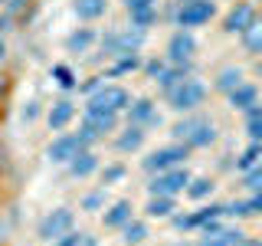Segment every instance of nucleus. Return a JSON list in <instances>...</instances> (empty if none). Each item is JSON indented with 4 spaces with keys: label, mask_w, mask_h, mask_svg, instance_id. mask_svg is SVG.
Returning a JSON list of instances; mask_svg holds the SVG:
<instances>
[{
    "label": "nucleus",
    "mask_w": 262,
    "mask_h": 246,
    "mask_svg": "<svg viewBox=\"0 0 262 246\" xmlns=\"http://www.w3.org/2000/svg\"><path fill=\"white\" fill-rule=\"evenodd\" d=\"M167 98H170V105H174L177 112H190L207 98V86L196 82V79H180L177 86L167 89Z\"/></svg>",
    "instance_id": "1"
},
{
    "label": "nucleus",
    "mask_w": 262,
    "mask_h": 246,
    "mask_svg": "<svg viewBox=\"0 0 262 246\" xmlns=\"http://www.w3.org/2000/svg\"><path fill=\"white\" fill-rule=\"evenodd\" d=\"M174 135L187 148H203V145H210L213 138H216V128H213V121H207V118H187V121H180L174 128Z\"/></svg>",
    "instance_id": "2"
},
{
    "label": "nucleus",
    "mask_w": 262,
    "mask_h": 246,
    "mask_svg": "<svg viewBox=\"0 0 262 246\" xmlns=\"http://www.w3.org/2000/svg\"><path fill=\"white\" fill-rule=\"evenodd\" d=\"M187 184H190V174L177 164V168L158 171V177L147 184V191H151V197H174L177 191H184Z\"/></svg>",
    "instance_id": "3"
},
{
    "label": "nucleus",
    "mask_w": 262,
    "mask_h": 246,
    "mask_svg": "<svg viewBox=\"0 0 262 246\" xmlns=\"http://www.w3.org/2000/svg\"><path fill=\"white\" fill-rule=\"evenodd\" d=\"M69 230H72V210L69 207H56L53 213L43 217L39 236H43V240H62V236H69Z\"/></svg>",
    "instance_id": "4"
},
{
    "label": "nucleus",
    "mask_w": 262,
    "mask_h": 246,
    "mask_svg": "<svg viewBox=\"0 0 262 246\" xmlns=\"http://www.w3.org/2000/svg\"><path fill=\"white\" fill-rule=\"evenodd\" d=\"M213 13H216V7H213L210 0H184L180 10H177V23L184 30L187 27H200V23H207Z\"/></svg>",
    "instance_id": "5"
},
{
    "label": "nucleus",
    "mask_w": 262,
    "mask_h": 246,
    "mask_svg": "<svg viewBox=\"0 0 262 246\" xmlns=\"http://www.w3.org/2000/svg\"><path fill=\"white\" fill-rule=\"evenodd\" d=\"M187 158V145H167V148H158L144 158V168L147 171H167V168H177L180 161Z\"/></svg>",
    "instance_id": "6"
},
{
    "label": "nucleus",
    "mask_w": 262,
    "mask_h": 246,
    "mask_svg": "<svg viewBox=\"0 0 262 246\" xmlns=\"http://www.w3.org/2000/svg\"><path fill=\"white\" fill-rule=\"evenodd\" d=\"M89 105H95V109H108V112L118 115L121 109H128V105H131V98H128V92L121 86H105V89H98V92L92 95V102H89Z\"/></svg>",
    "instance_id": "7"
},
{
    "label": "nucleus",
    "mask_w": 262,
    "mask_h": 246,
    "mask_svg": "<svg viewBox=\"0 0 262 246\" xmlns=\"http://www.w3.org/2000/svg\"><path fill=\"white\" fill-rule=\"evenodd\" d=\"M79 151H82L79 135H62V138H56V141L46 148V158H49V161H56V164H69Z\"/></svg>",
    "instance_id": "8"
},
{
    "label": "nucleus",
    "mask_w": 262,
    "mask_h": 246,
    "mask_svg": "<svg viewBox=\"0 0 262 246\" xmlns=\"http://www.w3.org/2000/svg\"><path fill=\"white\" fill-rule=\"evenodd\" d=\"M193 53H196V39H193L187 30H180V33H174V36H170L167 56H170L174 63H184V59H190Z\"/></svg>",
    "instance_id": "9"
},
{
    "label": "nucleus",
    "mask_w": 262,
    "mask_h": 246,
    "mask_svg": "<svg viewBox=\"0 0 262 246\" xmlns=\"http://www.w3.org/2000/svg\"><path fill=\"white\" fill-rule=\"evenodd\" d=\"M252 23H256V10H252L249 4H236L233 10L226 13V30L229 33H243V30H249Z\"/></svg>",
    "instance_id": "10"
},
{
    "label": "nucleus",
    "mask_w": 262,
    "mask_h": 246,
    "mask_svg": "<svg viewBox=\"0 0 262 246\" xmlns=\"http://www.w3.org/2000/svg\"><path fill=\"white\" fill-rule=\"evenodd\" d=\"M115 121H118V115L108 112V109H95V105H89V109H85V125L92 128L95 135H105V131H112Z\"/></svg>",
    "instance_id": "11"
},
{
    "label": "nucleus",
    "mask_w": 262,
    "mask_h": 246,
    "mask_svg": "<svg viewBox=\"0 0 262 246\" xmlns=\"http://www.w3.org/2000/svg\"><path fill=\"white\" fill-rule=\"evenodd\" d=\"M72 115H76V105H72V102H66V98H62V102H56L53 109H49L46 121H49V128H56V131H59V128H66V125L72 121Z\"/></svg>",
    "instance_id": "12"
},
{
    "label": "nucleus",
    "mask_w": 262,
    "mask_h": 246,
    "mask_svg": "<svg viewBox=\"0 0 262 246\" xmlns=\"http://www.w3.org/2000/svg\"><path fill=\"white\" fill-rule=\"evenodd\" d=\"M138 43H141V33H135V36H131V33H112V36L105 39V49H108V53H131Z\"/></svg>",
    "instance_id": "13"
},
{
    "label": "nucleus",
    "mask_w": 262,
    "mask_h": 246,
    "mask_svg": "<svg viewBox=\"0 0 262 246\" xmlns=\"http://www.w3.org/2000/svg\"><path fill=\"white\" fill-rule=\"evenodd\" d=\"M98 168V158L92 151H79L76 158L69 161V171H72V177H85V174H92V171Z\"/></svg>",
    "instance_id": "14"
},
{
    "label": "nucleus",
    "mask_w": 262,
    "mask_h": 246,
    "mask_svg": "<svg viewBox=\"0 0 262 246\" xmlns=\"http://www.w3.org/2000/svg\"><path fill=\"white\" fill-rule=\"evenodd\" d=\"M256 86H246V82H239V86L229 92V102H233V109H252L256 105Z\"/></svg>",
    "instance_id": "15"
},
{
    "label": "nucleus",
    "mask_w": 262,
    "mask_h": 246,
    "mask_svg": "<svg viewBox=\"0 0 262 246\" xmlns=\"http://www.w3.org/2000/svg\"><path fill=\"white\" fill-rule=\"evenodd\" d=\"M220 213H223V207H203V210L190 213V217H180L177 223H180V227H203V223H213Z\"/></svg>",
    "instance_id": "16"
},
{
    "label": "nucleus",
    "mask_w": 262,
    "mask_h": 246,
    "mask_svg": "<svg viewBox=\"0 0 262 246\" xmlns=\"http://www.w3.org/2000/svg\"><path fill=\"white\" fill-rule=\"evenodd\" d=\"M128 220H131V203L128 200L112 203V210L105 213V227H125Z\"/></svg>",
    "instance_id": "17"
},
{
    "label": "nucleus",
    "mask_w": 262,
    "mask_h": 246,
    "mask_svg": "<svg viewBox=\"0 0 262 246\" xmlns=\"http://www.w3.org/2000/svg\"><path fill=\"white\" fill-rule=\"evenodd\" d=\"M239 240V230H210L207 227V240L200 246H233Z\"/></svg>",
    "instance_id": "18"
},
{
    "label": "nucleus",
    "mask_w": 262,
    "mask_h": 246,
    "mask_svg": "<svg viewBox=\"0 0 262 246\" xmlns=\"http://www.w3.org/2000/svg\"><path fill=\"white\" fill-rule=\"evenodd\" d=\"M105 7H108V0H76V13L82 20H98L105 13Z\"/></svg>",
    "instance_id": "19"
},
{
    "label": "nucleus",
    "mask_w": 262,
    "mask_h": 246,
    "mask_svg": "<svg viewBox=\"0 0 262 246\" xmlns=\"http://www.w3.org/2000/svg\"><path fill=\"white\" fill-rule=\"evenodd\" d=\"M128 112H131V121H135V125L158 121V115H154V105L147 102V98H141V102H135V105H128Z\"/></svg>",
    "instance_id": "20"
},
{
    "label": "nucleus",
    "mask_w": 262,
    "mask_h": 246,
    "mask_svg": "<svg viewBox=\"0 0 262 246\" xmlns=\"http://www.w3.org/2000/svg\"><path fill=\"white\" fill-rule=\"evenodd\" d=\"M141 141H144V131H141V125H131L125 135L118 138V151H135V148H141Z\"/></svg>",
    "instance_id": "21"
},
{
    "label": "nucleus",
    "mask_w": 262,
    "mask_h": 246,
    "mask_svg": "<svg viewBox=\"0 0 262 246\" xmlns=\"http://www.w3.org/2000/svg\"><path fill=\"white\" fill-rule=\"evenodd\" d=\"M239 82H243V72L236 69V66H229V69H223V72L216 76V89H223V92H233Z\"/></svg>",
    "instance_id": "22"
},
{
    "label": "nucleus",
    "mask_w": 262,
    "mask_h": 246,
    "mask_svg": "<svg viewBox=\"0 0 262 246\" xmlns=\"http://www.w3.org/2000/svg\"><path fill=\"white\" fill-rule=\"evenodd\" d=\"M243 43H246V49H252V53H262V20H256L249 30H243Z\"/></svg>",
    "instance_id": "23"
},
{
    "label": "nucleus",
    "mask_w": 262,
    "mask_h": 246,
    "mask_svg": "<svg viewBox=\"0 0 262 246\" xmlns=\"http://www.w3.org/2000/svg\"><path fill=\"white\" fill-rule=\"evenodd\" d=\"M147 213H151V217H170V213H174V197H151Z\"/></svg>",
    "instance_id": "24"
},
{
    "label": "nucleus",
    "mask_w": 262,
    "mask_h": 246,
    "mask_svg": "<svg viewBox=\"0 0 262 246\" xmlns=\"http://www.w3.org/2000/svg\"><path fill=\"white\" fill-rule=\"evenodd\" d=\"M144 236H147V223H141V220L125 223V243H144Z\"/></svg>",
    "instance_id": "25"
},
{
    "label": "nucleus",
    "mask_w": 262,
    "mask_h": 246,
    "mask_svg": "<svg viewBox=\"0 0 262 246\" xmlns=\"http://www.w3.org/2000/svg\"><path fill=\"white\" fill-rule=\"evenodd\" d=\"M89 46H92V33L89 30H79V33L69 36V49H76V53H85Z\"/></svg>",
    "instance_id": "26"
},
{
    "label": "nucleus",
    "mask_w": 262,
    "mask_h": 246,
    "mask_svg": "<svg viewBox=\"0 0 262 246\" xmlns=\"http://www.w3.org/2000/svg\"><path fill=\"white\" fill-rule=\"evenodd\" d=\"M210 191H213V184H210L207 177H200V180H190V187H187V194H190L193 200H203V197H207Z\"/></svg>",
    "instance_id": "27"
},
{
    "label": "nucleus",
    "mask_w": 262,
    "mask_h": 246,
    "mask_svg": "<svg viewBox=\"0 0 262 246\" xmlns=\"http://www.w3.org/2000/svg\"><path fill=\"white\" fill-rule=\"evenodd\" d=\"M246 184H249L252 191H262V161L256 164V168H249V171H246Z\"/></svg>",
    "instance_id": "28"
},
{
    "label": "nucleus",
    "mask_w": 262,
    "mask_h": 246,
    "mask_svg": "<svg viewBox=\"0 0 262 246\" xmlns=\"http://www.w3.org/2000/svg\"><path fill=\"white\" fill-rule=\"evenodd\" d=\"M131 20H135V27H147V23L154 20V7H144V10H131Z\"/></svg>",
    "instance_id": "29"
},
{
    "label": "nucleus",
    "mask_w": 262,
    "mask_h": 246,
    "mask_svg": "<svg viewBox=\"0 0 262 246\" xmlns=\"http://www.w3.org/2000/svg\"><path fill=\"white\" fill-rule=\"evenodd\" d=\"M66 246H98V243H95V236L79 233V236H66Z\"/></svg>",
    "instance_id": "30"
},
{
    "label": "nucleus",
    "mask_w": 262,
    "mask_h": 246,
    "mask_svg": "<svg viewBox=\"0 0 262 246\" xmlns=\"http://www.w3.org/2000/svg\"><path fill=\"white\" fill-rule=\"evenodd\" d=\"M125 177V168L121 164H112V168H105V184H115V180Z\"/></svg>",
    "instance_id": "31"
},
{
    "label": "nucleus",
    "mask_w": 262,
    "mask_h": 246,
    "mask_svg": "<svg viewBox=\"0 0 262 246\" xmlns=\"http://www.w3.org/2000/svg\"><path fill=\"white\" fill-rule=\"evenodd\" d=\"M256 161H259V148H249V151H246L243 158H239V168H243V171H249Z\"/></svg>",
    "instance_id": "32"
},
{
    "label": "nucleus",
    "mask_w": 262,
    "mask_h": 246,
    "mask_svg": "<svg viewBox=\"0 0 262 246\" xmlns=\"http://www.w3.org/2000/svg\"><path fill=\"white\" fill-rule=\"evenodd\" d=\"M249 138H252V141H262V115L249 118Z\"/></svg>",
    "instance_id": "33"
},
{
    "label": "nucleus",
    "mask_w": 262,
    "mask_h": 246,
    "mask_svg": "<svg viewBox=\"0 0 262 246\" xmlns=\"http://www.w3.org/2000/svg\"><path fill=\"white\" fill-rule=\"evenodd\" d=\"M243 213H262V191L252 197L249 203H243Z\"/></svg>",
    "instance_id": "34"
},
{
    "label": "nucleus",
    "mask_w": 262,
    "mask_h": 246,
    "mask_svg": "<svg viewBox=\"0 0 262 246\" xmlns=\"http://www.w3.org/2000/svg\"><path fill=\"white\" fill-rule=\"evenodd\" d=\"M102 197H105V191H98V194H89V197H85V210H95L98 203H102Z\"/></svg>",
    "instance_id": "35"
},
{
    "label": "nucleus",
    "mask_w": 262,
    "mask_h": 246,
    "mask_svg": "<svg viewBox=\"0 0 262 246\" xmlns=\"http://www.w3.org/2000/svg\"><path fill=\"white\" fill-rule=\"evenodd\" d=\"M128 10H144V7H154V0H125Z\"/></svg>",
    "instance_id": "36"
},
{
    "label": "nucleus",
    "mask_w": 262,
    "mask_h": 246,
    "mask_svg": "<svg viewBox=\"0 0 262 246\" xmlns=\"http://www.w3.org/2000/svg\"><path fill=\"white\" fill-rule=\"evenodd\" d=\"M56 76H59V82H62V86H72V79H69V69H66V66H56Z\"/></svg>",
    "instance_id": "37"
},
{
    "label": "nucleus",
    "mask_w": 262,
    "mask_h": 246,
    "mask_svg": "<svg viewBox=\"0 0 262 246\" xmlns=\"http://www.w3.org/2000/svg\"><path fill=\"white\" fill-rule=\"evenodd\" d=\"M233 246H262V240H236Z\"/></svg>",
    "instance_id": "38"
},
{
    "label": "nucleus",
    "mask_w": 262,
    "mask_h": 246,
    "mask_svg": "<svg viewBox=\"0 0 262 246\" xmlns=\"http://www.w3.org/2000/svg\"><path fill=\"white\" fill-rule=\"evenodd\" d=\"M177 246H190V243H177Z\"/></svg>",
    "instance_id": "39"
},
{
    "label": "nucleus",
    "mask_w": 262,
    "mask_h": 246,
    "mask_svg": "<svg viewBox=\"0 0 262 246\" xmlns=\"http://www.w3.org/2000/svg\"><path fill=\"white\" fill-rule=\"evenodd\" d=\"M0 56H4V46H0Z\"/></svg>",
    "instance_id": "40"
}]
</instances>
